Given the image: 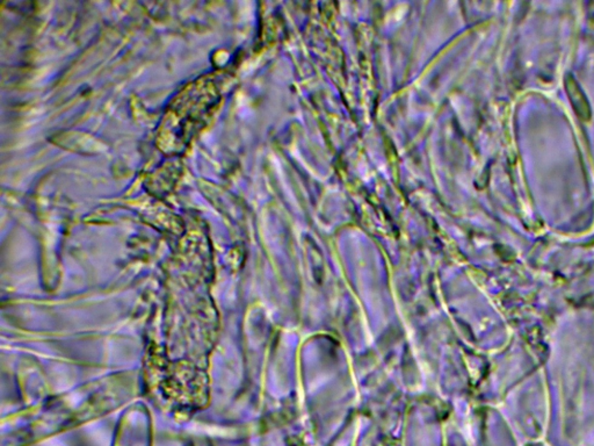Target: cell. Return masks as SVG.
I'll list each match as a JSON object with an SVG mask.
<instances>
[{"label": "cell", "mask_w": 594, "mask_h": 446, "mask_svg": "<svg viewBox=\"0 0 594 446\" xmlns=\"http://www.w3.org/2000/svg\"><path fill=\"white\" fill-rule=\"evenodd\" d=\"M564 83H566V94L569 97L570 102H571L572 107L575 109L576 114L578 115L583 121H588L591 119V107L588 104V98L585 97V93L583 92L582 87H579L577 80L571 75L566 76Z\"/></svg>", "instance_id": "cell-1"}]
</instances>
